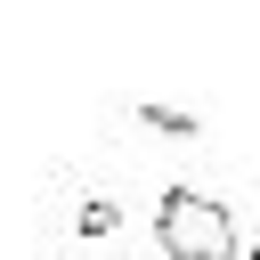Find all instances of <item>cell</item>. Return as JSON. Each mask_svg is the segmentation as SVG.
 <instances>
[{"mask_svg": "<svg viewBox=\"0 0 260 260\" xmlns=\"http://www.w3.org/2000/svg\"><path fill=\"white\" fill-rule=\"evenodd\" d=\"M154 252L162 260H252L236 244L228 203L203 195V187H162V203H154Z\"/></svg>", "mask_w": 260, "mask_h": 260, "instance_id": "obj_1", "label": "cell"}, {"mask_svg": "<svg viewBox=\"0 0 260 260\" xmlns=\"http://www.w3.org/2000/svg\"><path fill=\"white\" fill-rule=\"evenodd\" d=\"M130 122H138V130H154V138H195V130H203V122H195V114H179V106H130Z\"/></svg>", "mask_w": 260, "mask_h": 260, "instance_id": "obj_2", "label": "cell"}]
</instances>
